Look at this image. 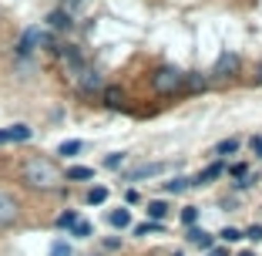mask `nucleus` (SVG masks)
<instances>
[{
    "instance_id": "nucleus-25",
    "label": "nucleus",
    "mask_w": 262,
    "mask_h": 256,
    "mask_svg": "<svg viewBox=\"0 0 262 256\" xmlns=\"http://www.w3.org/2000/svg\"><path fill=\"white\" fill-rule=\"evenodd\" d=\"M219 236H222L225 243H235V240H242V233H239V229H232V226H225V229H222Z\"/></svg>"
},
{
    "instance_id": "nucleus-10",
    "label": "nucleus",
    "mask_w": 262,
    "mask_h": 256,
    "mask_svg": "<svg viewBox=\"0 0 262 256\" xmlns=\"http://www.w3.org/2000/svg\"><path fill=\"white\" fill-rule=\"evenodd\" d=\"M108 223L115 226V229H128V226H131V212H128V209H115V212L108 216Z\"/></svg>"
},
{
    "instance_id": "nucleus-4",
    "label": "nucleus",
    "mask_w": 262,
    "mask_h": 256,
    "mask_svg": "<svg viewBox=\"0 0 262 256\" xmlns=\"http://www.w3.org/2000/svg\"><path fill=\"white\" fill-rule=\"evenodd\" d=\"M57 54H61V61L68 64V71H71V74H74V78H77V74H81V71L88 68V64H84V54H81L77 47H71V44L57 47Z\"/></svg>"
},
{
    "instance_id": "nucleus-1",
    "label": "nucleus",
    "mask_w": 262,
    "mask_h": 256,
    "mask_svg": "<svg viewBox=\"0 0 262 256\" xmlns=\"http://www.w3.org/2000/svg\"><path fill=\"white\" fill-rule=\"evenodd\" d=\"M24 179H27V186H34V189H54L57 182H61V172H57V165L51 162V159L34 155L31 162L24 165Z\"/></svg>"
},
{
    "instance_id": "nucleus-11",
    "label": "nucleus",
    "mask_w": 262,
    "mask_h": 256,
    "mask_svg": "<svg viewBox=\"0 0 262 256\" xmlns=\"http://www.w3.org/2000/svg\"><path fill=\"white\" fill-rule=\"evenodd\" d=\"M104 105H108V108H121L124 105V91L121 88H104Z\"/></svg>"
},
{
    "instance_id": "nucleus-7",
    "label": "nucleus",
    "mask_w": 262,
    "mask_h": 256,
    "mask_svg": "<svg viewBox=\"0 0 262 256\" xmlns=\"http://www.w3.org/2000/svg\"><path fill=\"white\" fill-rule=\"evenodd\" d=\"M77 88H81V91H104V78H101L94 68H84L77 74Z\"/></svg>"
},
{
    "instance_id": "nucleus-12",
    "label": "nucleus",
    "mask_w": 262,
    "mask_h": 256,
    "mask_svg": "<svg viewBox=\"0 0 262 256\" xmlns=\"http://www.w3.org/2000/svg\"><path fill=\"white\" fill-rule=\"evenodd\" d=\"M235 68H239V57H235V54H222V57H219V64H215V74H222V78H225V71H235Z\"/></svg>"
},
{
    "instance_id": "nucleus-5",
    "label": "nucleus",
    "mask_w": 262,
    "mask_h": 256,
    "mask_svg": "<svg viewBox=\"0 0 262 256\" xmlns=\"http://www.w3.org/2000/svg\"><path fill=\"white\" fill-rule=\"evenodd\" d=\"M40 44H47V34L40 31V27H31V31L20 37V44H17V54H31V51H37Z\"/></svg>"
},
{
    "instance_id": "nucleus-30",
    "label": "nucleus",
    "mask_w": 262,
    "mask_h": 256,
    "mask_svg": "<svg viewBox=\"0 0 262 256\" xmlns=\"http://www.w3.org/2000/svg\"><path fill=\"white\" fill-rule=\"evenodd\" d=\"M208 256H229V249H215V246H212V249H208Z\"/></svg>"
},
{
    "instance_id": "nucleus-19",
    "label": "nucleus",
    "mask_w": 262,
    "mask_h": 256,
    "mask_svg": "<svg viewBox=\"0 0 262 256\" xmlns=\"http://www.w3.org/2000/svg\"><path fill=\"white\" fill-rule=\"evenodd\" d=\"M185 85H188V91H205L208 78H205V74H192V78L185 74Z\"/></svg>"
},
{
    "instance_id": "nucleus-9",
    "label": "nucleus",
    "mask_w": 262,
    "mask_h": 256,
    "mask_svg": "<svg viewBox=\"0 0 262 256\" xmlns=\"http://www.w3.org/2000/svg\"><path fill=\"white\" fill-rule=\"evenodd\" d=\"M47 24H51L54 31H68V27H71V17H68V10H54V14L47 17Z\"/></svg>"
},
{
    "instance_id": "nucleus-8",
    "label": "nucleus",
    "mask_w": 262,
    "mask_h": 256,
    "mask_svg": "<svg viewBox=\"0 0 262 256\" xmlns=\"http://www.w3.org/2000/svg\"><path fill=\"white\" fill-rule=\"evenodd\" d=\"M222 172H225V165H222V162H212L208 169H202V172H199V179H192V182H195V186H208V182H212V179H219Z\"/></svg>"
},
{
    "instance_id": "nucleus-26",
    "label": "nucleus",
    "mask_w": 262,
    "mask_h": 256,
    "mask_svg": "<svg viewBox=\"0 0 262 256\" xmlns=\"http://www.w3.org/2000/svg\"><path fill=\"white\" fill-rule=\"evenodd\" d=\"M195 219H199V209H195V206H188V209L182 212V223H185V226H195Z\"/></svg>"
},
{
    "instance_id": "nucleus-23",
    "label": "nucleus",
    "mask_w": 262,
    "mask_h": 256,
    "mask_svg": "<svg viewBox=\"0 0 262 256\" xmlns=\"http://www.w3.org/2000/svg\"><path fill=\"white\" fill-rule=\"evenodd\" d=\"M74 223H77V212H61V216H57V226H61V229H71Z\"/></svg>"
},
{
    "instance_id": "nucleus-20",
    "label": "nucleus",
    "mask_w": 262,
    "mask_h": 256,
    "mask_svg": "<svg viewBox=\"0 0 262 256\" xmlns=\"http://www.w3.org/2000/svg\"><path fill=\"white\" fill-rule=\"evenodd\" d=\"M188 186H192V179H171V182H165V192H185Z\"/></svg>"
},
{
    "instance_id": "nucleus-31",
    "label": "nucleus",
    "mask_w": 262,
    "mask_h": 256,
    "mask_svg": "<svg viewBox=\"0 0 262 256\" xmlns=\"http://www.w3.org/2000/svg\"><path fill=\"white\" fill-rule=\"evenodd\" d=\"M255 85H262V68H259V71H255Z\"/></svg>"
},
{
    "instance_id": "nucleus-16",
    "label": "nucleus",
    "mask_w": 262,
    "mask_h": 256,
    "mask_svg": "<svg viewBox=\"0 0 262 256\" xmlns=\"http://www.w3.org/2000/svg\"><path fill=\"white\" fill-rule=\"evenodd\" d=\"M84 148V142H77V139H71V142H64L61 148H57V155H64V159H71V155H77Z\"/></svg>"
},
{
    "instance_id": "nucleus-3",
    "label": "nucleus",
    "mask_w": 262,
    "mask_h": 256,
    "mask_svg": "<svg viewBox=\"0 0 262 256\" xmlns=\"http://www.w3.org/2000/svg\"><path fill=\"white\" fill-rule=\"evenodd\" d=\"M17 219H20V202H17V195H10L7 189H0V229H4V226H14Z\"/></svg>"
},
{
    "instance_id": "nucleus-32",
    "label": "nucleus",
    "mask_w": 262,
    "mask_h": 256,
    "mask_svg": "<svg viewBox=\"0 0 262 256\" xmlns=\"http://www.w3.org/2000/svg\"><path fill=\"white\" fill-rule=\"evenodd\" d=\"M239 256H252V253H239Z\"/></svg>"
},
{
    "instance_id": "nucleus-18",
    "label": "nucleus",
    "mask_w": 262,
    "mask_h": 256,
    "mask_svg": "<svg viewBox=\"0 0 262 256\" xmlns=\"http://www.w3.org/2000/svg\"><path fill=\"white\" fill-rule=\"evenodd\" d=\"M162 229H165L162 223H151V219H148V223L135 226V236H151V233H162Z\"/></svg>"
},
{
    "instance_id": "nucleus-29",
    "label": "nucleus",
    "mask_w": 262,
    "mask_h": 256,
    "mask_svg": "<svg viewBox=\"0 0 262 256\" xmlns=\"http://www.w3.org/2000/svg\"><path fill=\"white\" fill-rule=\"evenodd\" d=\"M252 152L262 159V135H259V139H252Z\"/></svg>"
},
{
    "instance_id": "nucleus-33",
    "label": "nucleus",
    "mask_w": 262,
    "mask_h": 256,
    "mask_svg": "<svg viewBox=\"0 0 262 256\" xmlns=\"http://www.w3.org/2000/svg\"><path fill=\"white\" fill-rule=\"evenodd\" d=\"M175 256H182V253H175Z\"/></svg>"
},
{
    "instance_id": "nucleus-2",
    "label": "nucleus",
    "mask_w": 262,
    "mask_h": 256,
    "mask_svg": "<svg viewBox=\"0 0 262 256\" xmlns=\"http://www.w3.org/2000/svg\"><path fill=\"white\" fill-rule=\"evenodd\" d=\"M151 85L158 94H175L185 88V71H178V68H158L151 74Z\"/></svg>"
},
{
    "instance_id": "nucleus-14",
    "label": "nucleus",
    "mask_w": 262,
    "mask_h": 256,
    "mask_svg": "<svg viewBox=\"0 0 262 256\" xmlns=\"http://www.w3.org/2000/svg\"><path fill=\"white\" fill-rule=\"evenodd\" d=\"M188 240H192L195 246H202V249H212V236H208L205 229H188Z\"/></svg>"
},
{
    "instance_id": "nucleus-22",
    "label": "nucleus",
    "mask_w": 262,
    "mask_h": 256,
    "mask_svg": "<svg viewBox=\"0 0 262 256\" xmlns=\"http://www.w3.org/2000/svg\"><path fill=\"white\" fill-rule=\"evenodd\" d=\"M71 233H74V236H81V240H84V236H91V223H84V219H77V223L71 226Z\"/></svg>"
},
{
    "instance_id": "nucleus-21",
    "label": "nucleus",
    "mask_w": 262,
    "mask_h": 256,
    "mask_svg": "<svg viewBox=\"0 0 262 256\" xmlns=\"http://www.w3.org/2000/svg\"><path fill=\"white\" fill-rule=\"evenodd\" d=\"M104 199H108V189H104V186H94L91 192H88V202H91V206H101Z\"/></svg>"
},
{
    "instance_id": "nucleus-6",
    "label": "nucleus",
    "mask_w": 262,
    "mask_h": 256,
    "mask_svg": "<svg viewBox=\"0 0 262 256\" xmlns=\"http://www.w3.org/2000/svg\"><path fill=\"white\" fill-rule=\"evenodd\" d=\"M165 169H168V165H165V162H145V165H138V169H131V172H128V175H124V179H128V182H141V179L162 175Z\"/></svg>"
},
{
    "instance_id": "nucleus-15",
    "label": "nucleus",
    "mask_w": 262,
    "mask_h": 256,
    "mask_svg": "<svg viewBox=\"0 0 262 256\" xmlns=\"http://www.w3.org/2000/svg\"><path fill=\"white\" fill-rule=\"evenodd\" d=\"M165 212H168V206H165V202H148V219H151V223H162Z\"/></svg>"
},
{
    "instance_id": "nucleus-13",
    "label": "nucleus",
    "mask_w": 262,
    "mask_h": 256,
    "mask_svg": "<svg viewBox=\"0 0 262 256\" xmlns=\"http://www.w3.org/2000/svg\"><path fill=\"white\" fill-rule=\"evenodd\" d=\"M68 179H71V182H88V179H94V169H88V165H74V169H68Z\"/></svg>"
},
{
    "instance_id": "nucleus-17",
    "label": "nucleus",
    "mask_w": 262,
    "mask_h": 256,
    "mask_svg": "<svg viewBox=\"0 0 262 256\" xmlns=\"http://www.w3.org/2000/svg\"><path fill=\"white\" fill-rule=\"evenodd\" d=\"M235 152H239V142L235 139H225L215 145V155H235Z\"/></svg>"
},
{
    "instance_id": "nucleus-27",
    "label": "nucleus",
    "mask_w": 262,
    "mask_h": 256,
    "mask_svg": "<svg viewBox=\"0 0 262 256\" xmlns=\"http://www.w3.org/2000/svg\"><path fill=\"white\" fill-rule=\"evenodd\" d=\"M121 162H124V155H121V152H115V155H108V159H104V165H108V169H118Z\"/></svg>"
},
{
    "instance_id": "nucleus-24",
    "label": "nucleus",
    "mask_w": 262,
    "mask_h": 256,
    "mask_svg": "<svg viewBox=\"0 0 262 256\" xmlns=\"http://www.w3.org/2000/svg\"><path fill=\"white\" fill-rule=\"evenodd\" d=\"M51 256H71V246L64 240H57L54 246H51Z\"/></svg>"
},
{
    "instance_id": "nucleus-28",
    "label": "nucleus",
    "mask_w": 262,
    "mask_h": 256,
    "mask_svg": "<svg viewBox=\"0 0 262 256\" xmlns=\"http://www.w3.org/2000/svg\"><path fill=\"white\" fill-rule=\"evenodd\" d=\"M246 236H249V240H262V226H252Z\"/></svg>"
}]
</instances>
